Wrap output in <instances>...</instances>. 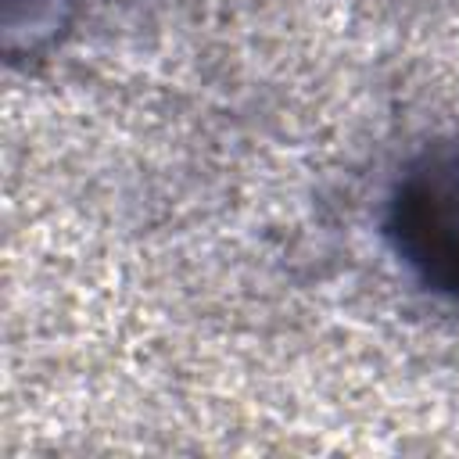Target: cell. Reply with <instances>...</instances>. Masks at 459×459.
Masks as SVG:
<instances>
[{"label": "cell", "mask_w": 459, "mask_h": 459, "mask_svg": "<svg viewBox=\"0 0 459 459\" xmlns=\"http://www.w3.org/2000/svg\"><path fill=\"white\" fill-rule=\"evenodd\" d=\"M380 226L409 280L459 305V133L427 140L398 169Z\"/></svg>", "instance_id": "1"}, {"label": "cell", "mask_w": 459, "mask_h": 459, "mask_svg": "<svg viewBox=\"0 0 459 459\" xmlns=\"http://www.w3.org/2000/svg\"><path fill=\"white\" fill-rule=\"evenodd\" d=\"M79 0H0V43L11 65L47 57L72 29Z\"/></svg>", "instance_id": "2"}]
</instances>
